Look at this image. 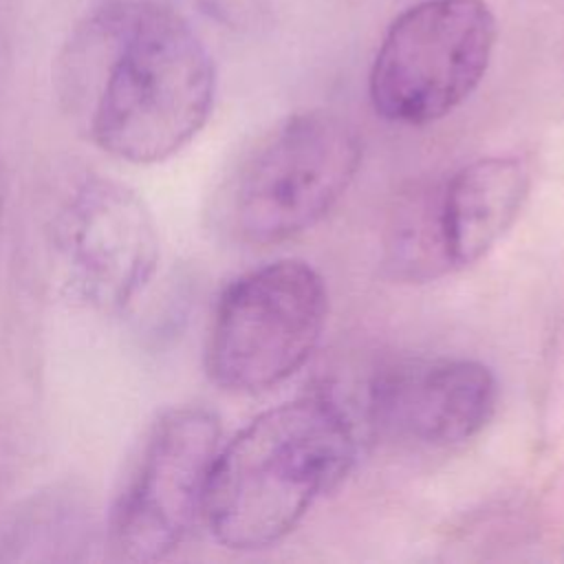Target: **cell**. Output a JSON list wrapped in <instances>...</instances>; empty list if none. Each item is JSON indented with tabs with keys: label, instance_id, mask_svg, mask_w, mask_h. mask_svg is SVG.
Instances as JSON below:
<instances>
[{
	"label": "cell",
	"instance_id": "1",
	"mask_svg": "<svg viewBox=\"0 0 564 564\" xmlns=\"http://www.w3.org/2000/svg\"><path fill=\"white\" fill-rule=\"evenodd\" d=\"M57 88L86 137L134 165L181 152L207 123L216 68L189 22L154 0H112L77 26Z\"/></svg>",
	"mask_w": 564,
	"mask_h": 564
},
{
	"label": "cell",
	"instance_id": "2",
	"mask_svg": "<svg viewBox=\"0 0 564 564\" xmlns=\"http://www.w3.org/2000/svg\"><path fill=\"white\" fill-rule=\"evenodd\" d=\"M352 460V425L330 397L280 403L218 447L203 522L225 549H269L344 480Z\"/></svg>",
	"mask_w": 564,
	"mask_h": 564
},
{
	"label": "cell",
	"instance_id": "3",
	"mask_svg": "<svg viewBox=\"0 0 564 564\" xmlns=\"http://www.w3.org/2000/svg\"><path fill=\"white\" fill-rule=\"evenodd\" d=\"M359 163V134L339 115H289L236 165L223 189V223L236 240L253 247L295 238L339 203Z\"/></svg>",
	"mask_w": 564,
	"mask_h": 564
},
{
	"label": "cell",
	"instance_id": "4",
	"mask_svg": "<svg viewBox=\"0 0 564 564\" xmlns=\"http://www.w3.org/2000/svg\"><path fill=\"white\" fill-rule=\"evenodd\" d=\"M328 291L319 271L282 258L231 280L212 311L205 370L238 394L264 392L295 375L319 344Z\"/></svg>",
	"mask_w": 564,
	"mask_h": 564
},
{
	"label": "cell",
	"instance_id": "5",
	"mask_svg": "<svg viewBox=\"0 0 564 564\" xmlns=\"http://www.w3.org/2000/svg\"><path fill=\"white\" fill-rule=\"evenodd\" d=\"M498 24L485 0H421L388 26L370 66L379 117L425 126L456 110L482 82Z\"/></svg>",
	"mask_w": 564,
	"mask_h": 564
},
{
	"label": "cell",
	"instance_id": "6",
	"mask_svg": "<svg viewBox=\"0 0 564 564\" xmlns=\"http://www.w3.org/2000/svg\"><path fill=\"white\" fill-rule=\"evenodd\" d=\"M220 447L216 414L198 405L165 410L145 432L112 500L108 546L126 562L172 555L203 522Z\"/></svg>",
	"mask_w": 564,
	"mask_h": 564
},
{
	"label": "cell",
	"instance_id": "7",
	"mask_svg": "<svg viewBox=\"0 0 564 564\" xmlns=\"http://www.w3.org/2000/svg\"><path fill=\"white\" fill-rule=\"evenodd\" d=\"M53 245L66 289L99 313L128 308L159 264L150 207L126 183L86 174L62 198Z\"/></svg>",
	"mask_w": 564,
	"mask_h": 564
},
{
	"label": "cell",
	"instance_id": "8",
	"mask_svg": "<svg viewBox=\"0 0 564 564\" xmlns=\"http://www.w3.org/2000/svg\"><path fill=\"white\" fill-rule=\"evenodd\" d=\"M498 403L494 372L467 357H408L386 364L368 388L370 425L386 438L449 447L474 438Z\"/></svg>",
	"mask_w": 564,
	"mask_h": 564
},
{
	"label": "cell",
	"instance_id": "9",
	"mask_svg": "<svg viewBox=\"0 0 564 564\" xmlns=\"http://www.w3.org/2000/svg\"><path fill=\"white\" fill-rule=\"evenodd\" d=\"M531 185L520 156L476 159L436 183L438 218L452 269L485 258L518 218Z\"/></svg>",
	"mask_w": 564,
	"mask_h": 564
},
{
	"label": "cell",
	"instance_id": "10",
	"mask_svg": "<svg viewBox=\"0 0 564 564\" xmlns=\"http://www.w3.org/2000/svg\"><path fill=\"white\" fill-rule=\"evenodd\" d=\"M383 267L401 282H430L452 273L438 218L436 183L403 192L386 220Z\"/></svg>",
	"mask_w": 564,
	"mask_h": 564
},
{
	"label": "cell",
	"instance_id": "11",
	"mask_svg": "<svg viewBox=\"0 0 564 564\" xmlns=\"http://www.w3.org/2000/svg\"><path fill=\"white\" fill-rule=\"evenodd\" d=\"M4 205H7V174H4V165L0 161V229H2V218H4Z\"/></svg>",
	"mask_w": 564,
	"mask_h": 564
}]
</instances>
